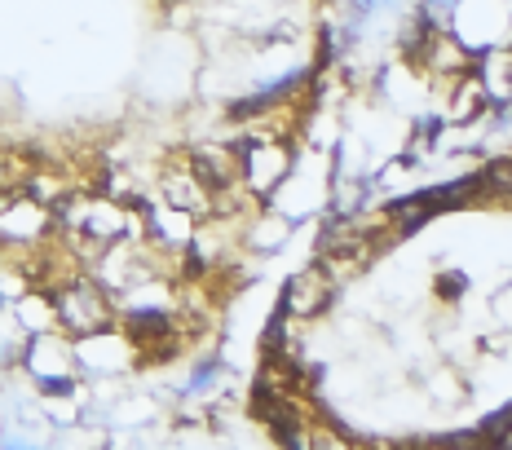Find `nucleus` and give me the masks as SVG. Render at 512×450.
<instances>
[{
    "label": "nucleus",
    "mask_w": 512,
    "mask_h": 450,
    "mask_svg": "<svg viewBox=\"0 0 512 450\" xmlns=\"http://www.w3.org/2000/svg\"><path fill=\"white\" fill-rule=\"evenodd\" d=\"M128 331H133V336H151V331H155V336H164V331H168V318L146 309V314H133V318H128Z\"/></svg>",
    "instance_id": "20e7f679"
},
{
    "label": "nucleus",
    "mask_w": 512,
    "mask_h": 450,
    "mask_svg": "<svg viewBox=\"0 0 512 450\" xmlns=\"http://www.w3.org/2000/svg\"><path fill=\"white\" fill-rule=\"evenodd\" d=\"M332 305V278H327L323 265H309V270L292 274L283 287V305H279V318L296 314V318H314Z\"/></svg>",
    "instance_id": "f03ea898"
},
{
    "label": "nucleus",
    "mask_w": 512,
    "mask_h": 450,
    "mask_svg": "<svg viewBox=\"0 0 512 450\" xmlns=\"http://www.w3.org/2000/svg\"><path fill=\"white\" fill-rule=\"evenodd\" d=\"M53 309H58V323L76 336H98L111 327V305H106L102 287L89 278H71L53 292Z\"/></svg>",
    "instance_id": "f257e3e1"
},
{
    "label": "nucleus",
    "mask_w": 512,
    "mask_h": 450,
    "mask_svg": "<svg viewBox=\"0 0 512 450\" xmlns=\"http://www.w3.org/2000/svg\"><path fill=\"white\" fill-rule=\"evenodd\" d=\"M164 199L173 203L177 212H190V217H208L212 212V190L199 181L195 173H168L164 177Z\"/></svg>",
    "instance_id": "7ed1b4c3"
}]
</instances>
